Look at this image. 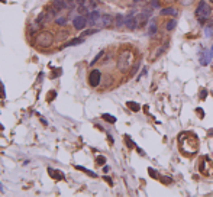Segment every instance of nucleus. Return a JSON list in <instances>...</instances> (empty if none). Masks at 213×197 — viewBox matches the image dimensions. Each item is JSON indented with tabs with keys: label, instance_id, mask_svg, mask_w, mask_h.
<instances>
[{
	"label": "nucleus",
	"instance_id": "f257e3e1",
	"mask_svg": "<svg viewBox=\"0 0 213 197\" xmlns=\"http://www.w3.org/2000/svg\"><path fill=\"white\" fill-rule=\"evenodd\" d=\"M133 60H135V54L132 51H123L119 57V61H118V68L121 71H126L132 67L133 64Z\"/></svg>",
	"mask_w": 213,
	"mask_h": 197
},
{
	"label": "nucleus",
	"instance_id": "f03ea898",
	"mask_svg": "<svg viewBox=\"0 0 213 197\" xmlns=\"http://www.w3.org/2000/svg\"><path fill=\"white\" fill-rule=\"evenodd\" d=\"M212 13V9H210V4H207L206 1H200L197 9H196V16L200 22H205L206 19H209Z\"/></svg>",
	"mask_w": 213,
	"mask_h": 197
},
{
	"label": "nucleus",
	"instance_id": "7ed1b4c3",
	"mask_svg": "<svg viewBox=\"0 0 213 197\" xmlns=\"http://www.w3.org/2000/svg\"><path fill=\"white\" fill-rule=\"evenodd\" d=\"M36 42H38L39 46H42V48H48L49 45H52V42H54V36H52L51 32L45 31V32L39 34V35L36 36Z\"/></svg>",
	"mask_w": 213,
	"mask_h": 197
},
{
	"label": "nucleus",
	"instance_id": "20e7f679",
	"mask_svg": "<svg viewBox=\"0 0 213 197\" xmlns=\"http://www.w3.org/2000/svg\"><path fill=\"white\" fill-rule=\"evenodd\" d=\"M87 23H88V22H87V16L81 15V13L77 15V16L73 19V26H74V29H77V31H83Z\"/></svg>",
	"mask_w": 213,
	"mask_h": 197
},
{
	"label": "nucleus",
	"instance_id": "39448f33",
	"mask_svg": "<svg viewBox=\"0 0 213 197\" xmlns=\"http://www.w3.org/2000/svg\"><path fill=\"white\" fill-rule=\"evenodd\" d=\"M200 171L205 174V175H212L213 174V164L210 162V159L207 157H205L202 159V164H200Z\"/></svg>",
	"mask_w": 213,
	"mask_h": 197
},
{
	"label": "nucleus",
	"instance_id": "423d86ee",
	"mask_svg": "<svg viewBox=\"0 0 213 197\" xmlns=\"http://www.w3.org/2000/svg\"><path fill=\"white\" fill-rule=\"evenodd\" d=\"M85 16H87V22H88V25H96L97 22H100L102 20V16H100V12L99 10H91V12H88V13H85Z\"/></svg>",
	"mask_w": 213,
	"mask_h": 197
},
{
	"label": "nucleus",
	"instance_id": "0eeeda50",
	"mask_svg": "<svg viewBox=\"0 0 213 197\" xmlns=\"http://www.w3.org/2000/svg\"><path fill=\"white\" fill-rule=\"evenodd\" d=\"M100 79H102V74L99 70H93L90 74H88V84L91 87H97L100 84Z\"/></svg>",
	"mask_w": 213,
	"mask_h": 197
},
{
	"label": "nucleus",
	"instance_id": "6e6552de",
	"mask_svg": "<svg viewBox=\"0 0 213 197\" xmlns=\"http://www.w3.org/2000/svg\"><path fill=\"white\" fill-rule=\"evenodd\" d=\"M125 26L128 29H136L139 25H138V20H136V16H133V12L129 13L128 16L125 18Z\"/></svg>",
	"mask_w": 213,
	"mask_h": 197
},
{
	"label": "nucleus",
	"instance_id": "1a4fd4ad",
	"mask_svg": "<svg viewBox=\"0 0 213 197\" xmlns=\"http://www.w3.org/2000/svg\"><path fill=\"white\" fill-rule=\"evenodd\" d=\"M52 6L60 12V10H64V9L70 7V1L68 0H54L52 1Z\"/></svg>",
	"mask_w": 213,
	"mask_h": 197
},
{
	"label": "nucleus",
	"instance_id": "9d476101",
	"mask_svg": "<svg viewBox=\"0 0 213 197\" xmlns=\"http://www.w3.org/2000/svg\"><path fill=\"white\" fill-rule=\"evenodd\" d=\"M212 60V55H210V51H203L202 52V57H200V64L202 65H207Z\"/></svg>",
	"mask_w": 213,
	"mask_h": 197
},
{
	"label": "nucleus",
	"instance_id": "9b49d317",
	"mask_svg": "<svg viewBox=\"0 0 213 197\" xmlns=\"http://www.w3.org/2000/svg\"><path fill=\"white\" fill-rule=\"evenodd\" d=\"M48 174H49L52 178H55V180H62V178H64V174H62V172H60V171H54L52 168H48Z\"/></svg>",
	"mask_w": 213,
	"mask_h": 197
},
{
	"label": "nucleus",
	"instance_id": "f8f14e48",
	"mask_svg": "<svg viewBox=\"0 0 213 197\" xmlns=\"http://www.w3.org/2000/svg\"><path fill=\"white\" fill-rule=\"evenodd\" d=\"M154 34H157V23H155V20H149V28H148V35H154Z\"/></svg>",
	"mask_w": 213,
	"mask_h": 197
},
{
	"label": "nucleus",
	"instance_id": "ddd939ff",
	"mask_svg": "<svg viewBox=\"0 0 213 197\" xmlns=\"http://www.w3.org/2000/svg\"><path fill=\"white\" fill-rule=\"evenodd\" d=\"M83 42H84L83 36H81V38H74L73 41L65 42V45H64V46H74V45H78V43H83Z\"/></svg>",
	"mask_w": 213,
	"mask_h": 197
},
{
	"label": "nucleus",
	"instance_id": "4468645a",
	"mask_svg": "<svg viewBox=\"0 0 213 197\" xmlns=\"http://www.w3.org/2000/svg\"><path fill=\"white\" fill-rule=\"evenodd\" d=\"M68 22V18L67 16H60V18H55V23L60 25V26H65Z\"/></svg>",
	"mask_w": 213,
	"mask_h": 197
},
{
	"label": "nucleus",
	"instance_id": "2eb2a0df",
	"mask_svg": "<svg viewBox=\"0 0 213 197\" xmlns=\"http://www.w3.org/2000/svg\"><path fill=\"white\" fill-rule=\"evenodd\" d=\"M102 25H103V26H110V25H112V16H110V15L102 16Z\"/></svg>",
	"mask_w": 213,
	"mask_h": 197
},
{
	"label": "nucleus",
	"instance_id": "dca6fc26",
	"mask_svg": "<svg viewBox=\"0 0 213 197\" xmlns=\"http://www.w3.org/2000/svg\"><path fill=\"white\" fill-rule=\"evenodd\" d=\"M115 23H116V26H118V28H122V26L125 25V16H123V15H118V16H116Z\"/></svg>",
	"mask_w": 213,
	"mask_h": 197
},
{
	"label": "nucleus",
	"instance_id": "f3484780",
	"mask_svg": "<svg viewBox=\"0 0 213 197\" xmlns=\"http://www.w3.org/2000/svg\"><path fill=\"white\" fill-rule=\"evenodd\" d=\"M126 104H128L129 109H130V110H133V112H138V110L141 109V106H139L138 103H135V102H128Z\"/></svg>",
	"mask_w": 213,
	"mask_h": 197
},
{
	"label": "nucleus",
	"instance_id": "a211bd4d",
	"mask_svg": "<svg viewBox=\"0 0 213 197\" xmlns=\"http://www.w3.org/2000/svg\"><path fill=\"white\" fill-rule=\"evenodd\" d=\"M102 118L104 119L106 122H109V123H115V122H116V118H115V116H112V115H109V113H103V115H102Z\"/></svg>",
	"mask_w": 213,
	"mask_h": 197
},
{
	"label": "nucleus",
	"instance_id": "6ab92c4d",
	"mask_svg": "<svg viewBox=\"0 0 213 197\" xmlns=\"http://www.w3.org/2000/svg\"><path fill=\"white\" fill-rule=\"evenodd\" d=\"M57 13H58V10L54 7V6H51L49 9H48V12H46V15H48V18L51 19V18H55L57 16Z\"/></svg>",
	"mask_w": 213,
	"mask_h": 197
},
{
	"label": "nucleus",
	"instance_id": "aec40b11",
	"mask_svg": "<svg viewBox=\"0 0 213 197\" xmlns=\"http://www.w3.org/2000/svg\"><path fill=\"white\" fill-rule=\"evenodd\" d=\"M161 15H177V10L172 9V7H167V9L161 10Z\"/></svg>",
	"mask_w": 213,
	"mask_h": 197
},
{
	"label": "nucleus",
	"instance_id": "412c9836",
	"mask_svg": "<svg viewBox=\"0 0 213 197\" xmlns=\"http://www.w3.org/2000/svg\"><path fill=\"white\" fill-rule=\"evenodd\" d=\"M177 26V20L175 19H172V20H170L167 25H165V28H167V31H172L174 28Z\"/></svg>",
	"mask_w": 213,
	"mask_h": 197
},
{
	"label": "nucleus",
	"instance_id": "4be33fe9",
	"mask_svg": "<svg viewBox=\"0 0 213 197\" xmlns=\"http://www.w3.org/2000/svg\"><path fill=\"white\" fill-rule=\"evenodd\" d=\"M76 168H77V170H81V171H84L85 174H88V175H91V177H96V172H93V171H90V170H85L84 167H81V165H77Z\"/></svg>",
	"mask_w": 213,
	"mask_h": 197
},
{
	"label": "nucleus",
	"instance_id": "5701e85b",
	"mask_svg": "<svg viewBox=\"0 0 213 197\" xmlns=\"http://www.w3.org/2000/svg\"><path fill=\"white\" fill-rule=\"evenodd\" d=\"M102 57H103V51H100V52H99V54H97V55L94 57V60H93V61L90 62V65H94V64H96V62H97V61H99V60L102 58Z\"/></svg>",
	"mask_w": 213,
	"mask_h": 197
},
{
	"label": "nucleus",
	"instance_id": "b1692460",
	"mask_svg": "<svg viewBox=\"0 0 213 197\" xmlns=\"http://www.w3.org/2000/svg\"><path fill=\"white\" fill-rule=\"evenodd\" d=\"M148 174H149L151 177H154V178H157V177H158V172H157L155 170H152V168H148Z\"/></svg>",
	"mask_w": 213,
	"mask_h": 197
},
{
	"label": "nucleus",
	"instance_id": "393cba45",
	"mask_svg": "<svg viewBox=\"0 0 213 197\" xmlns=\"http://www.w3.org/2000/svg\"><path fill=\"white\" fill-rule=\"evenodd\" d=\"M99 29H88V31H84L83 32V36H85V35H93V34H96Z\"/></svg>",
	"mask_w": 213,
	"mask_h": 197
},
{
	"label": "nucleus",
	"instance_id": "a878e982",
	"mask_svg": "<svg viewBox=\"0 0 213 197\" xmlns=\"http://www.w3.org/2000/svg\"><path fill=\"white\" fill-rule=\"evenodd\" d=\"M163 52H164V48H160V49H157V54H155V55H151V60H154V58L160 57V55H161Z\"/></svg>",
	"mask_w": 213,
	"mask_h": 197
},
{
	"label": "nucleus",
	"instance_id": "bb28decb",
	"mask_svg": "<svg viewBox=\"0 0 213 197\" xmlns=\"http://www.w3.org/2000/svg\"><path fill=\"white\" fill-rule=\"evenodd\" d=\"M149 4H151V7H152V9H157V7H160V1H158V0H152Z\"/></svg>",
	"mask_w": 213,
	"mask_h": 197
},
{
	"label": "nucleus",
	"instance_id": "cd10ccee",
	"mask_svg": "<svg viewBox=\"0 0 213 197\" xmlns=\"http://www.w3.org/2000/svg\"><path fill=\"white\" fill-rule=\"evenodd\" d=\"M210 28H212V26H206V28H205V31H206V36H207V38L212 36V29H210Z\"/></svg>",
	"mask_w": 213,
	"mask_h": 197
},
{
	"label": "nucleus",
	"instance_id": "c85d7f7f",
	"mask_svg": "<svg viewBox=\"0 0 213 197\" xmlns=\"http://www.w3.org/2000/svg\"><path fill=\"white\" fill-rule=\"evenodd\" d=\"M206 97H207V90H205V88H203V90L200 91V99H202V100H205Z\"/></svg>",
	"mask_w": 213,
	"mask_h": 197
},
{
	"label": "nucleus",
	"instance_id": "c756f323",
	"mask_svg": "<svg viewBox=\"0 0 213 197\" xmlns=\"http://www.w3.org/2000/svg\"><path fill=\"white\" fill-rule=\"evenodd\" d=\"M0 99H4V88H3L1 83H0Z\"/></svg>",
	"mask_w": 213,
	"mask_h": 197
},
{
	"label": "nucleus",
	"instance_id": "7c9ffc66",
	"mask_svg": "<svg viewBox=\"0 0 213 197\" xmlns=\"http://www.w3.org/2000/svg\"><path fill=\"white\" fill-rule=\"evenodd\" d=\"M97 162H99V164H104V162H106V158H104V157H99V158H97Z\"/></svg>",
	"mask_w": 213,
	"mask_h": 197
},
{
	"label": "nucleus",
	"instance_id": "2f4dec72",
	"mask_svg": "<svg viewBox=\"0 0 213 197\" xmlns=\"http://www.w3.org/2000/svg\"><path fill=\"white\" fill-rule=\"evenodd\" d=\"M126 141H128V147H130V148H133V147H135V144H133L132 141H129L128 136H126Z\"/></svg>",
	"mask_w": 213,
	"mask_h": 197
},
{
	"label": "nucleus",
	"instance_id": "473e14b6",
	"mask_svg": "<svg viewBox=\"0 0 213 197\" xmlns=\"http://www.w3.org/2000/svg\"><path fill=\"white\" fill-rule=\"evenodd\" d=\"M136 70H138V64H136V65H135V67H133V68H132V71H130V73H132V74H130V76H133V74H135V73H136Z\"/></svg>",
	"mask_w": 213,
	"mask_h": 197
},
{
	"label": "nucleus",
	"instance_id": "72a5a7b5",
	"mask_svg": "<svg viewBox=\"0 0 213 197\" xmlns=\"http://www.w3.org/2000/svg\"><path fill=\"white\" fill-rule=\"evenodd\" d=\"M197 113L200 115V118H203V116H205V113H203V110H202V109H197Z\"/></svg>",
	"mask_w": 213,
	"mask_h": 197
},
{
	"label": "nucleus",
	"instance_id": "f704fd0d",
	"mask_svg": "<svg viewBox=\"0 0 213 197\" xmlns=\"http://www.w3.org/2000/svg\"><path fill=\"white\" fill-rule=\"evenodd\" d=\"M104 180H106V181H107L109 184H112V181H110V178H109V177H104Z\"/></svg>",
	"mask_w": 213,
	"mask_h": 197
},
{
	"label": "nucleus",
	"instance_id": "c9c22d12",
	"mask_svg": "<svg viewBox=\"0 0 213 197\" xmlns=\"http://www.w3.org/2000/svg\"><path fill=\"white\" fill-rule=\"evenodd\" d=\"M139 1H145V0H133V3L136 4V3H139Z\"/></svg>",
	"mask_w": 213,
	"mask_h": 197
},
{
	"label": "nucleus",
	"instance_id": "e433bc0d",
	"mask_svg": "<svg viewBox=\"0 0 213 197\" xmlns=\"http://www.w3.org/2000/svg\"><path fill=\"white\" fill-rule=\"evenodd\" d=\"M210 55H212V58H213V45H212V48H210Z\"/></svg>",
	"mask_w": 213,
	"mask_h": 197
},
{
	"label": "nucleus",
	"instance_id": "4c0bfd02",
	"mask_svg": "<svg viewBox=\"0 0 213 197\" xmlns=\"http://www.w3.org/2000/svg\"><path fill=\"white\" fill-rule=\"evenodd\" d=\"M209 135H213V129H210V130H209Z\"/></svg>",
	"mask_w": 213,
	"mask_h": 197
},
{
	"label": "nucleus",
	"instance_id": "58836bf2",
	"mask_svg": "<svg viewBox=\"0 0 213 197\" xmlns=\"http://www.w3.org/2000/svg\"><path fill=\"white\" fill-rule=\"evenodd\" d=\"M68 1H70V3H71V1H76V0H68Z\"/></svg>",
	"mask_w": 213,
	"mask_h": 197
},
{
	"label": "nucleus",
	"instance_id": "ea45409f",
	"mask_svg": "<svg viewBox=\"0 0 213 197\" xmlns=\"http://www.w3.org/2000/svg\"><path fill=\"white\" fill-rule=\"evenodd\" d=\"M210 3H213V0H210Z\"/></svg>",
	"mask_w": 213,
	"mask_h": 197
}]
</instances>
